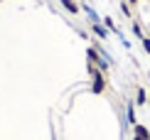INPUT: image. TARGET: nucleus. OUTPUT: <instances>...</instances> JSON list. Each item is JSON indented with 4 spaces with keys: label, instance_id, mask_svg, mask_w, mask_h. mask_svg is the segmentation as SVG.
Returning <instances> with one entry per match:
<instances>
[{
    "label": "nucleus",
    "instance_id": "6e6552de",
    "mask_svg": "<svg viewBox=\"0 0 150 140\" xmlns=\"http://www.w3.org/2000/svg\"><path fill=\"white\" fill-rule=\"evenodd\" d=\"M103 25H106L108 30H113V32L118 35V30H116V25H113V20H111V17H103Z\"/></svg>",
    "mask_w": 150,
    "mask_h": 140
},
{
    "label": "nucleus",
    "instance_id": "20e7f679",
    "mask_svg": "<svg viewBox=\"0 0 150 140\" xmlns=\"http://www.w3.org/2000/svg\"><path fill=\"white\" fill-rule=\"evenodd\" d=\"M59 3H62V5H64V8H67V10H69V12H71V15H79V5H76V3H74V0H59Z\"/></svg>",
    "mask_w": 150,
    "mask_h": 140
},
{
    "label": "nucleus",
    "instance_id": "9b49d317",
    "mask_svg": "<svg viewBox=\"0 0 150 140\" xmlns=\"http://www.w3.org/2000/svg\"><path fill=\"white\" fill-rule=\"evenodd\" d=\"M126 3H128V5H135V3H138V0H126Z\"/></svg>",
    "mask_w": 150,
    "mask_h": 140
},
{
    "label": "nucleus",
    "instance_id": "9d476101",
    "mask_svg": "<svg viewBox=\"0 0 150 140\" xmlns=\"http://www.w3.org/2000/svg\"><path fill=\"white\" fill-rule=\"evenodd\" d=\"M143 49H145V54H150V37H143Z\"/></svg>",
    "mask_w": 150,
    "mask_h": 140
},
{
    "label": "nucleus",
    "instance_id": "423d86ee",
    "mask_svg": "<svg viewBox=\"0 0 150 140\" xmlns=\"http://www.w3.org/2000/svg\"><path fill=\"white\" fill-rule=\"evenodd\" d=\"M126 116H128V123H130V125H135V123H138V120H135V108H133V103H128Z\"/></svg>",
    "mask_w": 150,
    "mask_h": 140
},
{
    "label": "nucleus",
    "instance_id": "39448f33",
    "mask_svg": "<svg viewBox=\"0 0 150 140\" xmlns=\"http://www.w3.org/2000/svg\"><path fill=\"white\" fill-rule=\"evenodd\" d=\"M145 101H148L145 88H138V91H135V103H138V106H145Z\"/></svg>",
    "mask_w": 150,
    "mask_h": 140
},
{
    "label": "nucleus",
    "instance_id": "7ed1b4c3",
    "mask_svg": "<svg viewBox=\"0 0 150 140\" xmlns=\"http://www.w3.org/2000/svg\"><path fill=\"white\" fill-rule=\"evenodd\" d=\"M91 32L96 35L98 40H106V37H108V27L101 25V22H91Z\"/></svg>",
    "mask_w": 150,
    "mask_h": 140
},
{
    "label": "nucleus",
    "instance_id": "1a4fd4ad",
    "mask_svg": "<svg viewBox=\"0 0 150 140\" xmlns=\"http://www.w3.org/2000/svg\"><path fill=\"white\" fill-rule=\"evenodd\" d=\"M121 10H123V15H126V17H130V5L126 3V0L121 3Z\"/></svg>",
    "mask_w": 150,
    "mask_h": 140
},
{
    "label": "nucleus",
    "instance_id": "f03ea898",
    "mask_svg": "<svg viewBox=\"0 0 150 140\" xmlns=\"http://www.w3.org/2000/svg\"><path fill=\"white\" fill-rule=\"evenodd\" d=\"M133 140H150V130L145 128V125L135 123L133 125Z\"/></svg>",
    "mask_w": 150,
    "mask_h": 140
},
{
    "label": "nucleus",
    "instance_id": "0eeeda50",
    "mask_svg": "<svg viewBox=\"0 0 150 140\" xmlns=\"http://www.w3.org/2000/svg\"><path fill=\"white\" fill-rule=\"evenodd\" d=\"M133 35L138 37V40H143V37H145V35H143V27H140V22H133Z\"/></svg>",
    "mask_w": 150,
    "mask_h": 140
},
{
    "label": "nucleus",
    "instance_id": "f257e3e1",
    "mask_svg": "<svg viewBox=\"0 0 150 140\" xmlns=\"http://www.w3.org/2000/svg\"><path fill=\"white\" fill-rule=\"evenodd\" d=\"M89 76H91V91L93 93H103L106 88V74L101 69H96L93 64H89Z\"/></svg>",
    "mask_w": 150,
    "mask_h": 140
}]
</instances>
